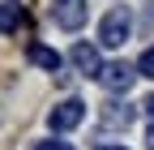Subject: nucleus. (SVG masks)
Wrapping results in <instances>:
<instances>
[{"instance_id":"1","label":"nucleus","mask_w":154,"mask_h":150,"mask_svg":"<svg viewBox=\"0 0 154 150\" xmlns=\"http://www.w3.org/2000/svg\"><path fill=\"white\" fill-rule=\"evenodd\" d=\"M133 34V13L128 9H107L103 22H99V43L103 47H124Z\"/></svg>"},{"instance_id":"2","label":"nucleus","mask_w":154,"mask_h":150,"mask_svg":"<svg viewBox=\"0 0 154 150\" xmlns=\"http://www.w3.org/2000/svg\"><path fill=\"white\" fill-rule=\"evenodd\" d=\"M86 120V103L82 99H64V103H56L47 111V124H51V133H69V129H77Z\"/></svg>"},{"instance_id":"3","label":"nucleus","mask_w":154,"mask_h":150,"mask_svg":"<svg viewBox=\"0 0 154 150\" xmlns=\"http://www.w3.org/2000/svg\"><path fill=\"white\" fill-rule=\"evenodd\" d=\"M141 73H137V64H128V60H111L103 73H99V82L111 90V95H128V86L137 82Z\"/></svg>"},{"instance_id":"4","label":"nucleus","mask_w":154,"mask_h":150,"mask_svg":"<svg viewBox=\"0 0 154 150\" xmlns=\"http://www.w3.org/2000/svg\"><path fill=\"white\" fill-rule=\"evenodd\" d=\"M86 13H90L86 0H56L51 5V22L60 30H82L86 26Z\"/></svg>"},{"instance_id":"5","label":"nucleus","mask_w":154,"mask_h":150,"mask_svg":"<svg viewBox=\"0 0 154 150\" xmlns=\"http://www.w3.org/2000/svg\"><path fill=\"white\" fill-rule=\"evenodd\" d=\"M69 60L77 64V73H86V77H99V73L107 69V64H103V56H99V47H90V43H73Z\"/></svg>"},{"instance_id":"6","label":"nucleus","mask_w":154,"mask_h":150,"mask_svg":"<svg viewBox=\"0 0 154 150\" xmlns=\"http://www.w3.org/2000/svg\"><path fill=\"white\" fill-rule=\"evenodd\" d=\"M30 64H38V69H47V73H60V64H64V56L56 52V47H43V43H30Z\"/></svg>"},{"instance_id":"7","label":"nucleus","mask_w":154,"mask_h":150,"mask_svg":"<svg viewBox=\"0 0 154 150\" xmlns=\"http://www.w3.org/2000/svg\"><path fill=\"white\" fill-rule=\"evenodd\" d=\"M103 124L107 129H128L133 124V107L128 103H103Z\"/></svg>"},{"instance_id":"8","label":"nucleus","mask_w":154,"mask_h":150,"mask_svg":"<svg viewBox=\"0 0 154 150\" xmlns=\"http://www.w3.org/2000/svg\"><path fill=\"white\" fill-rule=\"evenodd\" d=\"M0 26H5V34L22 30V5H17V0H5V5H0Z\"/></svg>"},{"instance_id":"9","label":"nucleus","mask_w":154,"mask_h":150,"mask_svg":"<svg viewBox=\"0 0 154 150\" xmlns=\"http://www.w3.org/2000/svg\"><path fill=\"white\" fill-rule=\"evenodd\" d=\"M137 73H141V77H154V47H146V52H141V60H137Z\"/></svg>"},{"instance_id":"10","label":"nucleus","mask_w":154,"mask_h":150,"mask_svg":"<svg viewBox=\"0 0 154 150\" xmlns=\"http://www.w3.org/2000/svg\"><path fill=\"white\" fill-rule=\"evenodd\" d=\"M34 150H73V146H69V142H38Z\"/></svg>"},{"instance_id":"11","label":"nucleus","mask_w":154,"mask_h":150,"mask_svg":"<svg viewBox=\"0 0 154 150\" xmlns=\"http://www.w3.org/2000/svg\"><path fill=\"white\" fill-rule=\"evenodd\" d=\"M94 150H124V146H111V142H103V146H94Z\"/></svg>"},{"instance_id":"12","label":"nucleus","mask_w":154,"mask_h":150,"mask_svg":"<svg viewBox=\"0 0 154 150\" xmlns=\"http://www.w3.org/2000/svg\"><path fill=\"white\" fill-rule=\"evenodd\" d=\"M141 107H146V111H150V116H154V95H150V99H146V103H141Z\"/></svg>"},{"instance_id":"13","label":"nucleus","mask_w":154,"mask_h":150,"mask_svg":"<svg viewBox=\"0 0 154 150\" xmlns=\"http://www.w3.org/2000/svg\"><path fill=\"white\" fill-rule=\"evenodd\" d=\"M146 146H150V150H154V124H150V133H146Z\"/></svg>"}]
</instances>
